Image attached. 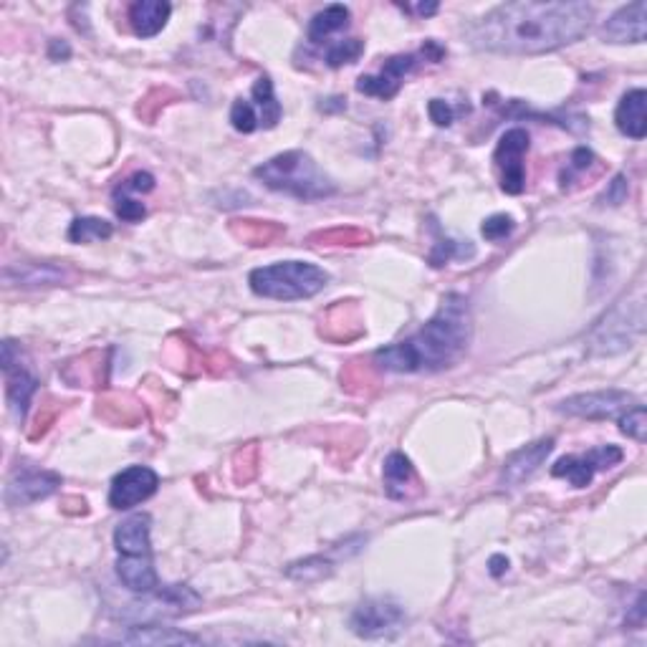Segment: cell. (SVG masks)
<instances>
[{"instance_id":"1","label":"cell","mask_w":647,"mask_h":647,"mask_svg":"<svg viewBox=\"0 0 647 647\" xmlns=\"http://www.w3.org/2000/svg\"><path fill=\"white\" fill-rule=\"evenodd\" d=\"M594 8L587 3H503L468 23L471 46L491 54L536 56L549 54L587 36Z\"/></svg>"},{"instance_id":"2","label":"cell","mask_w":647,"mask_h":647,"mask_svg":"<svg viewBox=\"0 0 647 647\" xmlns=\"http://www.w3.org/2000/svg\"><path fill=\"white\" fill-rule=\"evenodd\" d=\"M471 309L458 294L445 296L438 314L423 329L407 337L405 342L377 349L372 364L385 372L412 375V372H440L448 369L466 354L471 342Z\"/></svg>"},{"instance_id":"3","label":"cell","mask_w":647,"mask_h":647,"mask_svg":"<svg viewBox=\"0 0 647 647\" xmlns=\"http://www.w3.org/2000/svg\"><path fill=\"white\" fill-rule=\"evenodd\" d=\"M253 177L261 180L268 190L306 200V203L332 198L337 193L332 177L316 165L314 157L301 150H289L271 157L253 170Z\"/></svg>"},{"instance_id":"4","label":"cell","mask_w":647,"mask_h":647,"mask_svg":"<svg viewBox=\"0 0 647 647\" xmlns=\"http://www.w3.org/2000/svg\"><path fill=\"white\" fill-rule=\"evenodd\" d=\"M248 284H251L253 294L263 296V299L301 301L327 289L329 273L314 263L284 261L251 271Z\"/></svg>"},{"instance_id":"5","label":"cell","mask_w":647,"mask_h":647,"mask_svg":"<svg viewBox=\"0 0 647 647\" xmlns=\"http://www.w3.org/2000/svg\"><path fill=\"white\" fill-rule=\"evenodd\" d=\"M642 324H645L642 301H620L589 332V347L597 354L625 352L632 347V339L642 334Z\"/></svg>"},{"instance_id":"6","label":"cell","mask_w":647,"mask_h":647,"mask_svg":"<svg viewBox=\"0 0 647 647\" xmlns=\"http://www.w3.org/2000/svg\"><path fill=\"white\" fill-rule=\"evenodd\" d=\"M405 610L400 602L390 597L364 599L362 605L352 612L349 627L362 640H395L405 630Z\"/></svg>"},{"instance_id":"7","label":"cell","mask_w":647,"mask_h":647,"mask_svg":"<svg viewBox=\"0 0 647 647\" xmlns=\"http://www.w3.org/2000/svg\"><path fill=\"white\" fill-rule=\"evenodd\" d=\"M531 137L526 129L514 127L501 134L493 162L501 175V190L508 195H521L526 190V155H529Z\"/></svg>"},{"instance_id":"8","label":"cell","mask_w":647,"mask_h":647,"mask_svg":"<svg viewBox=\"0 0 647 647\" xmlns=\"http://www.w3.org/2000/svg\"><path fill=\"white\" fill-rule=\"evenodd\" d=\"M625 458L622 448L617 445H599L584 455H564L551 466V476L564 478L574 488H587L599 471H610Z\"/></svg>"},{"instance_id":"9","label":"cell","mask_w":647,"mask_h":647,"mask_svg":"<svg viewBox=\"0 0 647 647\" xmlns=\"http://www.w3.org/2000/svg\"><path fill=\"white\" fill-rule=\"evenodd\" d=\"M635 397L622 390H599L587 392V395L567 397L557 405V412L567 418H584V420H615L622 412L635 405Z\"/></svg>"},{"instance_id":"10","label":"cell","mask_w":647,"mask_h":647,"mask_svg":"<svg viewBox=\"0 0 647 647\" xmlns=\"http://www.w3.org/2000/svg\"><path fill=\"white\" fill-rule=\"evenodd\" d=\"M160 486V476L147 466H129L122 473H117L109 488V506L117 511L140 506L150 496H155Z\"/></svg>"},{"instance_id":"11","label":"cell","mask_w":647,"mask_h":647,"mask_svg":"<svg viewBox=\"0 0 647 647\" xmlns=\"http://www.w3.org/2000/svg\"><path fill=\"white\" fill-rule=\"evenodd\" d=\"M142 597H145V602L132 605L137 607L134 612H140L142 620H145V617H180L200 607L198 592H193V589L185 587V584L157 587L155 592L142 594Z\"/></svg>"},{"instance_id":"12","label":"cell","mask_w":647,"mask_h":647,"mask_svg":"<svg viewBox=\"0 0 647 647\" xmlns=\"http://www.w3.org/2000/svg\"><path fill=\"white\" fill-rule=\"evenodd\" d=\"M420 59H423V54L392 56V59L385 61V66H382L380 74L359 76L357 91L359 94H367V97H377V99H385L387 102V99H392L397 91H400L405 76L420 64Z\"/></svg>"},{"instance_id":"13","label":"cell","mask_w":647,"mask_h":647,"mask_svg":"<svg viewBox=\"0 0 647 647\" xmlns=\"http://www.w3.org/2000/svg\"><path fill=\"white\" fill-rule=\"evenodd\" d=\"M18 352H21V349H18L16 342H11V339H8V342L3 344V372H6V395H8V402H11L13 412H16L18 418L23 420V415H26L28 405H31V397L36 395V390H38V380L31 375V372H28L26 367H23L21 359L16 362Z\"/></svg>"},{"instance_id":"14","label":"cell","mask_w":647,"mask_h":647,"mask_svg":"<svg viewBox=\"0 0 647 647\" xmlns=\"http://www.w3.org/2000/svg\"><path fill=\"white\" fill-rule=\"evenodd\" d=\"M61 476L38 468H21L6 486V506H28L59 491Z\"/></svg>"},{"instance_id":"15","label":"cell","mask_w":647,"mask_h":647,"mask_svg":"<svg viewBox=\"0 0 647 647\" xmlns=\"http://www.w3.org/2000/svg\"><path fill=\"white\" fill-rule=\"evenodd\" d=\"M647 33V3L635 0L630 6L620 8L602 23V41L607 43H642Z\"/></svg>"},{"instance_id":"16","label":"cell","mask_w":647,"mask_h":647,"mask_svg":"<svg viewBox=\"0 0 647 647\" xmlns=\"http://www.w3.org/2000/svg\"><path fill=\"white\" fill-rule=\"evenodd\" d=\"M554 450V438H541L536 443L526 445V448L516 450L511 458L503 463V473H501V483L508 488H516L521 483L529 481L539 466L549 458V453Z\"/></svg>"},{"instance_id":"17","label":"cell","mask_w":647,"mask_h":647,"mask_svg":"<svg viewBox=\"0 0 647 647\" xmlns=\"http://www.w3.org/2000/svg\"><path fill=\"white\" fill-rule=\"evenodd\" d=\"M152 519L150 514H132L124 519L114 531V549L122 557H142V554H152Z\"/></svg>"},{"instance_id":"18","label":"cell","mask_w":647,"mask_h":647,"mask_svg":"<svg viewBox=\"0 0 647 647\" xmlns=\"http://www.w3.org/2000/svg\"><path fill=\"white\" fill-rule=\"evenodd\" d=\"M117 577L122 587H127L134 594H150L160 587L152 554H142V557H122L119 554Z\"/></svg>"},{"instance_id":"19","label":"cell","mask_w":647,"mask_h":647,"mask_svg":"<svg viewBox=\"0 0 647 647\" xmlns=\"http://www.w3.org/2000/svg\"><path fill=\"white\" fill-rule=\"evenodd\" d=\"M647 94L645 89H630L620 99L615 112V124L630 140H645L647 134Z\"/></svg>"},{"instance_id":"20","label":"cell","mask_w":647,"mask_h":647,"mask_svg":"<svg viewBox=\"0 0 647 647\" xmlns=\"http://www.w3.org/2000/svg\"><path fill=\"white\" fill-rule=\"evenodd\" d=\"M172 6L165 0H137L129 6V26L134 36L152 38L167 26L170 21Z\"/></svg>"},{"instance_id":"21","label":"cell","mask_w":647,"mask_h":647,"mask_svg":"<svg viewBox=\"0 0 647 647\" xmlns=\"http://www.w3.org/2000/svg\"><path fill=\"white\" fill-rule=\"evenodd\" d=\"M321 334L332 342H349V339L359 337L362 334V319H359V309L352 304H344L339 301L337 306L327 311L324 321H321Z\"/></svg>"},{"instance_id":"22","label":"cell","mask_w":647,"mask_h":647,"mask_svg":"<svg viewBox=\"0 0 647 647\" xmlns=\"http://www.w3.org/2000/svg\"><path fill=\"white\" fill-rule=\"evenodd\" d=\"M415 468L405 453H390L385 460V491L392 501H405L415 491Z\"/></svg>"},{"instance_id":"23","label":"cell","mask_w":647,"mask_h":647,"mask_svg":"<svg viewBox=\"0 0 647 647\" xmlns=\"http://www.w3.org/2000/svg\"><path fill=\"white\" fill-rule=\"evenodd\" d=\"M122 642L129 645H200V637L160 625H132Z\"/></svg>"},{"instance_id":"24","label":"cell","mask_w":647,"mask_h":647,"mask_svg":"<svg viewBox=\"0 0 647 647\" xmlns=\"http://www.w3.org/2000/svg\"><path fill=\"white\" fill-rule=\"evenodd\" d=\"M347 26H349V8L342 6V3H334V6H327L324 11H319L314 18H311L306 36H309L311 43L319 46V43H324L329 36H334V33L344 31Z\"/></svg>"},{"instance_id":"25","label":"cell","mask_w":647,"mask_h":647,"mask_svg":"<svg viewBox=\"0 0 647 647\" xmlns=\"http://www.w3.org/2000/svg\"><path fill=\"white\" fill-rule=\"evenodd\" d=\"M230 230L248 246H271L286 233L284 225L271 223V220H233Z\"/></svg>"},{"instance_id":"26","label":"cell","mask_w":647,"mask_h":647,"mask_svg":"<svg viewBox=\"0 0 647 647\" xmlns=\"http://www.w3.org/2000/svg\"><path fill=\"white\" fill-rule=\"evenodd\" d=\"M251 97H253V107H256L261 127L263 129L276 127V124L281 122V114H284V109H281L279 99H276V94H273V81L268 79V76H261V79L253 84Z\"/></svg>"},{"instance_id":"27","label":"cell","mask_w":647,"mask_h":647,"mask_svg":"<svg viewBox=\"0 0 647 647\" xmlns=\"http://www.w3.org/2000/svg\"><path fill=\"white\" fill-rule=\"evenodd\" d=\"M476 256V248L471 241H453V238H438V243L430 251L428 263L433 268H443L450 261H468Z\"/></svg>"},{"instance_id":"28","label":"cell","mask_w":647,"mask_h":647,"mask_svg":"<svg viewBox=\"0 0 647 647\" xmlns=\"http://www.w3.org/2000/svg\"><path fill=\"white\" fill-rule=\"evenodd\" d=\"M114 228L104 218H76L69 228L71 243H91V241H107L112 238Z\"/></svg>"},{"instance_id":"29","label":"cell","mask_w":647,"mask_h":647,"mask_svg":"<svg viewBox=\"0 0 647 647\" xmlns=\"http://www.w3.org/2000/svg\"><path fill=\"white\" fill-rule=\"evenodd\" d=\"M334 572V562L327 557H309L304 562H294L286 574L296 582H319V579L329 577Z\"/></svg>"},{"instance_id":"30","label":"cell","mask_w":647,"mask_h":647,"mask_svg":"<svg viewBox=\"0 0 647 647\" xmlns=\"http://www.w3.org/2000/svg\"><path fill=\"white\" fill-rule=\"evenodd\" d=\"M594 165H597V157H594V152L587 150V147H577V150L572 152V157H569L567 170H564L562 177H559L562 188L564 190L572 188V182H579V177L587 175L589 170H594Z\"/></svg>"},{"instance_id":"31","label":"cell","mask_w":647,"mask_h":647,"mask_svg":"<svg viewBox=\"0 0 647 647\" xmlns=\"http://www.w3.org/2000/svg\"><path fill=\"white\" fill-rule=\"evenodd\" d=\"M362 54H364L362 38H344V41H337L329 46L324 61H327V66H332V69H339V66L344 64H354Z\"/></svg>"},{"instance_id":"32","label":"cell","mask_w":647,"mask_h":647,"mask_svg":"<svg viewBox=\"0 0 647 647\" xmlns=\"http://www.w3.org/2000/svg\"><path fill=\"white\" fill-rule=\"evenodd\" d=\"M620 430L627 435V438L637 440V443H645L647 438V412H645V405H640V402H635V405L630 407V410H625L620 415Z\"/></svg>"},{"instance_id":"33","label":"cell","mask_w":647,"mask_h":647,"mask_svg":"<svg viewBox=\"0 0 647 647\" xmlns=\"http://www.w3.org/2000/svg\"><path fill=\"white\" fill-rule=\"evenodd\" d=\"M129 402H132V400H129V397L109 395L107 400H104V405L99 407V412H102V415L107 420H112V423L132 425L134 420L140 418V407H127Z\"/></svg>"},{"instance_id":"34","label":"cell","mask_w":647,"mask_h":647,"mask_svg":"<svg viewBox=\"0 0 647 647\" xmlns=\"http://www.w3.org/2000/svg\"><path fill=\"white\" fill-rule=\"evenodd\" d=\"M311 241H321L319 246H362L369 241V233L359 228H334L327 233H316Z\"/></svg>"},{"instance_id":"35","label":"cell","mask_w":647,"mask_h":647,"mask_svg":"<svg viewBox=\"0 0 647 647\" xmlns=\"http://www.w3.org/2000/svg\"><path fill=\"white\" fill-rule=\"evenodd\" d=\"M230 124H233V129H238V132L243 134L256 132V129L261 127V122H258V112L256 107H253V102H248V99H236L233 107H230Z\"/></svg>"},{"instance_id":"36","label":"cell","mask_w":647,"mask_h":647,"mask_svg":"<svg viewBox=\"0 0 647 647\" xmlns=\"http://www.w3.org/2000/svg\"><path fill=\"white\" fill-rule=\"evenodd\" d=\"M114 213H117V218L124 220V223H140V220H145L147 208L145 203L134 200L129 193L114 190Z\"/></svg>"},{"instance_id":"37","label":"cell","mask_w":647,"mask_h":647,"mask_svg":"<svg viewBox=\"0 0 647 647\" xmlns=\"http://www.w3.org/2000/svg\"><path fill=\"white\" fill-rule=\"evenodd\" d=\"M514 228H516V223H514V218H511V215L496 213V215H491V218L483 220L481 233H483V238H486V241L498 243V241H503V238L511 236V233H514Z\"/></svg>"},{"instance_id":"38","label":"cell","mask_w":647,"mask_h":647,"mask_svg":"<svg viewBox=\"0 0 647 647\" xmlns=\"http://www.w3.org/2000/svg\"><path fill=\"white\" fill-rule=\"evenodd\" d=\"M117 190H122V193H129V195L152 193V190H155V177H152L150 172H134V175L127 177Z\"/></svg>"},{"instance_id":"39","label":"cell","mask_w":647,"mask_h":647,"mask_svg":"<svg viewBox=\"0 0 647 647\" xmlns=\"http://www.w3.org/2000/svg\"><path fill=\"white\" fill-rule=\"evenodd\" d=\"M627 198V177L625 175H617L615 180L607 185V190L602 193V198H599V203L602 205H620L625 203Z\"/></svg>"},{"instance_id":"40","label":"cell","mask_w":647,"mask_h":647,"mask_svg":"<svg viewBox=\"0 0 647 647\" xmlns=\"http://www.w3.org/2000/svg\"><path fill=\"white\" fill-rule=\"evenodd\" d=\"M428 114L438 127H450L455 119V109L450 107L448 102H443V99H433V102L428 104Z\"/></svg>"},{"instance_id":"41","label":"cell","mask_w":647,"mask_h":647,"mask_svg":"<svg viewBox=\"0 0 647 647\" xmlns=\"http://www.w3.org/2000/svg\"><path fill=\"white\" fill-rule=\"evenodd\" d=\"M49 56H51V59H54V61H59V59H69V56H71V49H69V46H66L64 41H51Z\"/></svg>"},{"instance_id":"42","label":"cell","mask_w":647,"mask_h":647,"mask_svg":"<svg viewBox=\"0 0 647 647\" xmlns=\"http://www.w3.org/2000/svg\"><path fill=\"white\" fill-rule=\"evenodd\" d=\"M405 11H412L418 13V16H435L438 13V3H418V6H402Z\"/></svg>"},{"instance_id":"43","label":"cell","mask_w":647,"mask_h":647,"mask_svg":"<svg viewBox=\"0 0 647 647\" xmlns=\"http://www.w3.org/2000/svg\"><path fill=\"white\" fill-rule=\"evenodd\" d=\"M506 569H508V559L506 557H501V554H498V557L491 559V574H493V577H501V574L506 572Z\"/></svg>"}]
</instances>
